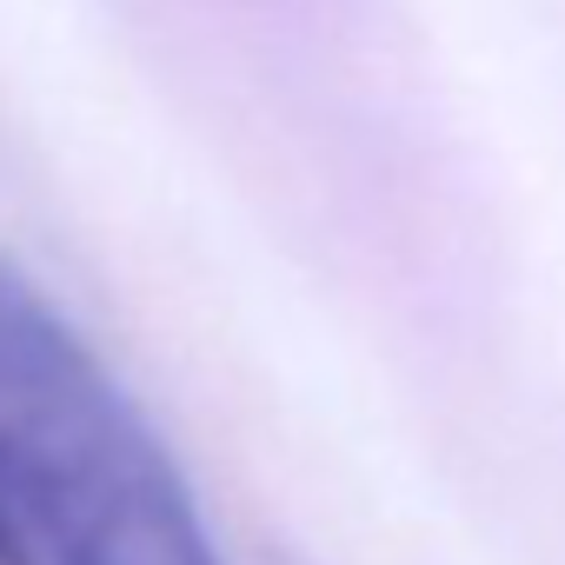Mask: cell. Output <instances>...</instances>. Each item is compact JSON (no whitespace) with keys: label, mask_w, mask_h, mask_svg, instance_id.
<instances>
[{"label":"cell","mask_w":565,"mask_h":565,"mask_svg":"<svg viewBox=\"0 0 565 565\" xmlns=\"http://www.w3.org/2000/svg\"><path fill=\"white\" fill-rule=\"evenodd\" d=\"M0 519L28 565H226L140 399L14 259H0Z\"/></svg>","instance_id":"1"},{"label":"cell","mask_w":565,"mask_h":565,"mask_svg":"<svg viewBox=\"0 0 565 565\" xmlns=\"http://www.w3.org/2000/svg\"><path fill=\"white\" fill-rule=\"evenodd\" d=\"M0 565H28L21 545H14V532H8V519H0Z\"/></svg>","instance_id":"2"}]
</instances>
